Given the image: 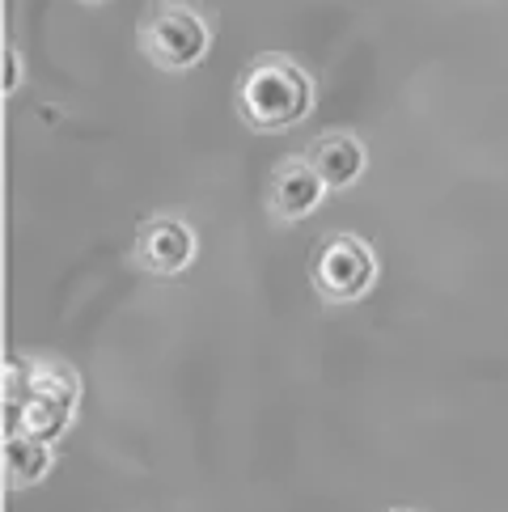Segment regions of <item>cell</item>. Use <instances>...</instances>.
<instances>
[{
    "instance_id": "obj_7",
    "label": "cell",
    "mask_w": 508,
    "mask_h": 512,
    "mask_svg": "<svg viewBox=\"0 0 508 512\" xmlns=\"http://www.w3.org/2000/svg\"><path fill=\"white\" fill-rule=\"evenodd\" d=\"M5 436H30V441H43V445H56L60 436L72 424V407L64 402H51V398H26L22 407H5Z\"/></svg>"
},
{
    "instance_id": "obj_3",
    "label": "cell",
    "mask_w": 508,
    "mask_h": 512,
    "mask_svg": "<svg viewBox=\"0 0 508 512\" xmlns=\"http://www.w3.org/2000/svg\"><path fill=\"white\" fill-rule=\"evenodd\" d=\"M377 280V254L365 237L335 233L314 254V292L331 305L360 301Z\"/></svg>"
},
{
    "instance_id": "obj_9",
    "label": "cell",
    "mask_w": 508,
    "mask_h": 512,
    "mask_svg": "<svg viewBox=\"0 0 508 512\" xmlns=\"http://www.w3.org/2000/svg\"><path fill=\"white\" fill-rule=\"evenodd\" d=\"M30 398H51V402H64V407L77 411L81 386H77V377H72L68 364L39 360V364H30Z\"/></svg>"
},
{
    "instance_id": "obj_2",
    "label": "cell",
    "mask_w": 508,
    "mask_h": 512,
    "mask_svg": "<svg viewBox=\"0 0 508 512\" xmlns=\"http://www.w3.org/2000/svg\"><path fill=\"white\" fill-rule=\"evenodd\" d=\"M140 56L149 60L161 72H187L199 60L208 56L212 47V30L204 22V13L191 5H178V0H166V5H153L140 17L136 30Z\"/></svg>"
},
{
    "instance_id": "obj_10",
    "label": "cell",
    "mask_w": 508,
    "mask_h": 512,
    "mask_svg": "<svg viewBox=\"0 0 508 512\" xmlns=\"http://www.w3.org/2000/svg\"><path fill=\"white\" fill-rule=\"evenodd\" d=\"M22 85V56H17L13 47H5V94Z\"/></svg>"
},
{
    "instance_id": "obj_6",
    "label": "cell",
    "mask_w": 508,
    "mask_h": 512,
    "mask_svg": "<svg viewBox=\"0 0 508 512\" xmlns=\"http://www.w3.org/2000/svg\"><path fill=\"white\" fill-rule=\"evenodd\" d=\"M305 157H310V166L326 182V191H348V187H356V182L365 178V166H369L365 144H360L356 136H343V132L318 140Z\"/></svg>"
},
{
    "instance_id": "obj_5",
    "label": "cell",
    "mask_w": 508,
    "mask_h": 512,
    "mask_svg": "<svg viewBox=\"0 0 508 512\" xmlns=\"http://www.w3.org/2000/svg\"><path fill=\"white\" fill-rule=\"evenodd\" d=\"M326 199V182L310 166V157H288L276 166V178L267 187V208L280 225H297L305 216H314Z\"/></svg>"
},
{
    "instance_id": "obj_11",
    "label": "cell",
    "mask_w": 508,
    "mask_h": 512,
    "mask_svg": "<svg viewBox=\"0 0 508 512\" xmlns=\"http://www.w3.org/2000/svg\"><path fill=\"white\" fill-rule=\"evenodd\" d=\"M85 5H106V0H85Z\"/></svg>"
},
{
    "instance_id": "obj_1",
    "label": "cell",
    "mask_w": 508,
    "mask_h": 512,
    "mask_svg": "<svg viewBox=\"0 0 508 512\" xmlns=\"http://www.w3.org/2000/svg\"><path fill=\"white\" fill-rule=\"evenodd\" d=\"M238 115L254 132H280L297 127L314 111V81L297 60L288 56H259L250 60L238 81Z\"/></svg>"
},
{
    "instance_id": "obj_8",
    "label": "cell",
    "mask_w": 508,
    "mask_h": 512,
    "mask_svg": "<svg viewBox=\"0 0 508 512\" xmlns=\"http://www.w3.org/2000/svg\"><path fill=\"white\" fill-rule=\"evenodd\" d=\"M51 462H56V453H51V445L43 441H30V436H5V479L9 487H34L47 479Z\"/></svg>"
},
{
    "instance_id": "obj_4",
    "label": "cell",
    "mask_w": 508,
    "mask_h": 512,
    "mask_svg": "<svg viewBox=\"0 0 508 512\" xmlns=\"http://www.w3.org/2000/svg\"><path fill=\"white\" fill-rule=\"evenodd\" d=\"M195 254H199V237L178 216H153V221H144L132 242V263L144 276H161V280L183 276L195 263Z\"/></svg>"
}]
</instances>
